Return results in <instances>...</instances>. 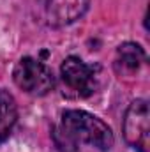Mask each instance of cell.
<instances>
[{
	"label": "cell",
	"mask_w": 150,
	"mask_h": 152,
	"mask_svg": "<svg viewBox=\"0 0 150 152\" xmlns=\"http://www.w3.org/2000/svg\"><path fill=\"white\" fill-rule=\"evenodd\" d=\"M16 120H18V106L14 97L7 90L0 88V143L9 138Z\"/></svg>",
	"instance_id": "52a82bcc"
},
{
	"label": "cell",
	"mask_w": 150,
	"mask_h": 152,
	"mask_svg": "<svg viewBox=\"0 0 150 152\" xmlns=\"http://www.w3.org/2000/svg\"><path fill=\"white\" fill-rule=\"evenodd\" d=\"M90 0H46V18L53 27H67L88 9Z\"/></svg>",
	"instance_id": "5b68a950"
},
{
	"label": "cell",
	"mask_w": 150,
	"mask_h": 152,
	"mask_svg": "<svg viewBox=\"0 0 150 152\" xmlns=\"http://www.w3.org/2000/svg\"><path fill=\"white\" fill-rule=\"evenodd\" d=\"M51 138H53L57 149H58L60 152H76L78 151V143H76L71 136H67V134L60 129V126L51 129Z\"/></svg>",
	"instance_id": "ba28073f"
},
{
	"label": "cell",
	"mask_w": 150,
	"mask_h": 152,
	"mask_svg": "<svg viewBox=\"0 0 150 152\" xmlns=\"http://www.w3.org/2000/svg\"><path fill=\"white\" fill-rule=\"evenodd\" d=\"M60 75L64 80V85L69 90H73L76 96L87 97L94 92V87H95L94 69L87 66L81 58L67 57L60 66Z\"/></svg>",
	"instance_id": "277c9868"
},
{
	"label": "cell",
	"mask_w": 150,
	"mask_h": 152,
	"mask_svg": "<svg viewBox=\"0 0 150 152\" xmlns=\"http://www.w3.org/2000/svg\"><path fill=\"white\" fill-rule=\"evenodd\" d=\"M122 133L127 145L136 152H150V112L145 99H136L124 115Z\"/></svg>",
	"instance_id": "7a4b0ae2"
},
{
	"label": "cell",
	"mask_w": 150,
	"mask_h": 152,
	"mask_svg": "<svg viewBox=\"0 0 150 152\" xmlns=\"http://www.w3.org/2000/svg\"><path fill=\"white\" fill-rule=\"evenodd\" d=\"M14 83L32 96H44L55 87V78L48 66L32 57H23L12 71Z\"/></svg>",
	"instance_id": "3957f363"
},
{
	"label": "cell",
	"mask_w": 150,
	"mask_h": 152,
	"mask_svg": "<svg viewBox=\"0 0 150 152\" xmlns=\"http://www.w3.org/2000/svg\"><path fill=\"white\" fill-rule=\"evenodd\" d=\"M60 129L76 143H88L99 151H110L115 142L110 126L83 110H67L62 115Z\"/></svg>",
	"instance_id": "6da1fadb"
},
{
	"label": "cell",
	"mask_w": 150,
	"mask_h": 152,
	"mask_svg": "<svg viewBox=\"0 0 150 152\" xmlns=\"http://www.w3.org/2000/svg\"><path fill=\"white\" fill-rule=\"evenodd\" d=\"M145 62V51L136 42H124L117 50V69L124 73H136Z\"/></svg>",
	"instance_id": "8992f818"
}]
</instances>
